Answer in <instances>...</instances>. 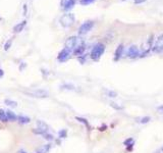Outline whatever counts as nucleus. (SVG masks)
I'll return each mask as SVG.
<instances>
[{
  "label": "nucleus",
  "instance_id": "f257e3e1",
  "mask_svg": "<svg viewBox=\"0 0 163 153\" xmlns=\"http://www.w3.org/2000/svg\"><path fill=\"white\" fill-rule=\"evenodd\" d=\"M105 51V45L102 43H98L93 47L91 51V58L94 60H99Z\"/></svg>",
  "mask_w": 163,
  "mask_h": 153
},
{
  "label": "nucleus",
  "instance_id": "f03ea898",
  "mask_svg": "<svg viewBox=\"0 0 163 153\" xmlns=\"http://www.w3.org/2000/svg\"><path fill=\"white\" fill-rule=\"evenodd\" d=\"M75 17L72 13H65L63 15H61V17L59 19V23L62 25L63 28H69L75 23Z\"/></svg>",
  "mask_w": 163,
  "mask_h": 153
},
{
  "label": "nucleus",
  "instance_id": "7ed1b4c3",
  "mask_svg": "<svg viewBox=\"0 0 163 153\" xmlns=\"http://www.w3.org/2000/svg\"><path fill=\"white\" fill-rule=\"evenodd\" d=\"M82 42L79 41V39L75 36H71V37L67 38V40L65 41V47L64 48L68 49L70 52H73L75 49L81 44Z\"/></svg>",
  "mask_w": 163,
  "mask_h": 153
},
{
  "label": "nucleus",
  "instance_id": "20e7f679",
  "mask_svg": "<svg viewBox=\"0 0 163 153\" xmlns=\"http://www.w3.org/2000/svg\"><path fill=\"white\" fill-rule=\"evenodd\" d=\"M25 94L31 96V97H35V98H47L48 97V92L46 90L43 89H35V90H28V91H23Z\"/></svg>",
  "mask_w": 163,
  "mask_h": 153
},
{
  "label": "nucleus",
  "instance_id": "39448f33",
  "mask_svg": "<svg viewBox=\"0 0 163 153\" xmlns=\"http://www.w3.org/2000/svg\"><path fill=\"white\" fill-rule=\"evenodd\" d=\"M93 27H94L93 21H86L85 23H82L81 27L79 28V35L83 36V35L88 34V33L93 29Z\"/></svg>",
  "mask_w": 163,
  "mask_h": 153
},
{
  "label": "nucleus",
  "instance_id": "423d86ee",
  "mask_svg": "<svg viewBox=\"0 0 163 153\" xmlns=\"http://www.w3.org/2000/svg\"><path fill=\"white\" fill-rule=\"evenodd\" d=\"M153 51L156 53H160L163 51V34L157 38L156 42L153 46Z\"/></svg>",
  "mask_w": 163,
  "mask_h": 153
},
{
  "label": "nucleus",
  "instance_id": "0eeeda50",
  "mask_svg": "<svg viewBox=\"0 0 163 153\" xmlns=\"http://www.w3.org/2000/svg\"><path fill=\"white\" fill-rule=\"evenodd\" d=\"M70 53H71V52H70L68 49L66 48L62 49V50L59 52L58 56H57V59H58L60 62H64V61H66L68 58L70 57Z\"/></svg>",
  "mask_w": 163,
  "mask_h": 153
},
{
  "label": "nucleus",
  "instance_id": "6e6552de",
  "mask_svg": "<svg viewBox=\"0 0 163 153\" xmlns=\"http://www.w3.org/2000/svg\"><path fill=\"white\" fill-rule=\"evenodd\" d=\"M140 55V49L138 48L136 45H132L130 48L128 49V56L130 58H137Z\"/></svg>",
  "mask_w": 163,
  "mask_h": 153
},
{
  "label": "nucleus",
  "instance_id": "1a4fd4ad",
  "mask_svg": "<svg viewBox=\"0 0 163 153\" xmlns=\"http://www.w3.org/2000/svg\"><path fill=\"white\" fill-rule=\"evenodd\" d=\"M75 0H61V6L63 7V9L69 10L72 7L75 6Z\"/></svg>",
  "mask_w": 163,
  "mask_h": 153
},
{
  "label": "nucleus",
  "instance_id": "9d476101",
  "mask_svg": "<svg viewBox=\"0 0 163 153\" xmlns=\"http://www.w3.org/2000/svg\"><path fill=\"white\" fill-rule=\"evenodd\" d=\"M37 129H39L44 133H47L49 131V125L43 121H37Z\"/></svg>",
  "mask_w": 163,
  "mask_h": 153
},
{
  "label": "nucleus",
  "instance_id": "9b49d317",
  "mask_svg": "<svg viewBox=\"0 0 163 153\" xmlns=\"http://www.w3.org/2000/svg\"><path fill=\"white\" fill-rule=\"evenodd\" d=\"M27 25V21H23L21 23H19L17 25H15L13 27V32L14 33H21L23 30V28L26 27Z\"/></svg>",
  "mask_w": 163,
  "mask_h": 153
},
{
  "label": "nucleus",
  "instance_id": "f8f14e48",
  "mask_svg": "<svg viewBox=\"0 0 163 153\" xmlns=\"http://www.w3.org/2000/svg\"><path fill=\"white\" fill-rule=\"evenodd\" d=\"M84 51H85V44L82 42L81 44L79 45V46L77 47V48L75 49V51H73V53H75V55H82V54L84 53Z\"/></svg>",
  "mask_w": 163,
  "mask_h": 153
},
{
  "label": "nucleus",
  "instance_id": "ddd939ff",
  "mask_svg": "<svg viewBox=\"0 0 163 153\" xmlns=\"http://www.w3.org/2000/svg\"><path fill=\"white\" fill-rule=\"evenodd\" d=\"M17 121H19V123H21V125H27V123H30L31 119H30V117H28V116L19 115V117H17Z\"/></svg>",
  "mask_w": 163,
  "mask_h": 153
},
{
  "label": "nucleus",
  "instance_id": "4468645a",
  "mask_svg": "<svg viewBox=\"0 0 163 153\" xmlns=\"http://www.w3.org/2000/svg\"><path fill=\"white\" fill-rule=\"evenodd\" d=\"M6 116H7L8 121H15L16 119H17V116H16L12 111H10V110H7L6 111Z\"/></svg>",
  "mask_w": 163,
  "mask_h": 153
},
{
  "label": "nucleus",
  "instance_id": "2eb2a0df",
  "mask_svg": "<svg viewBox=\"0 0 163 153\" xmlns=\"http://www.w3.org/2000/svg\"><path fill=\"white\" fill-rule=\"evenodd\" d=\"M122 51H124V46H122V45H119V46L117 47L116 51H115V60H118L119 58L121 57Z\"/></svg>",
  "mask_w": 163,
  "mask_h": 153
},
{
  "label": "nucleus",
  "instance_id": "dca6fc26",
  "mask_svg": "<svg viewBox=\"0 0 163 153\" xmlns=\"http://www.w3.org/2000/svg\"><path fill=\"white\" fill-rule=\"evenodd\" d=\"M4 103L7 105V106L13 107V108H15V107H17V102H16V101H14V100L5 99V100H4Z\"/></svg>",
  "mask_w": 163,
  "mask_h": 153
},
{
  "label": "nucleus",
  "instance_id": "f3484780",
  "mask_svg": "<svg viewBox=\"0 0 163 153\" xmlns=\"http://www.w3.org/2000/svg\"><path fill=\"white\" fill-rule=\"evenodd\" d=\"M51 148V144H46V145H43V147L39 149V152L38 153H47Z\"/></svg>",
  "mask_w": 163,
  "mask_h": 153
},
{
  "label": "nucleus",
  "instance_id": "a211bd4d",
  "mask_svg": "<svg viewBox=\"0 0 163 153\" xmlns=\"http://www.w3.org/2000/svg\"><path fill=\"white\" fill-rule=\"evenodd\" d=\"M0 121H3V123H7L8 121L6 116V111H4L3 109H0Z\"/></svg>",
  "mask_w": 163,
  "mask_h": 153
},
{
  "label": "nucleus",
  "instance_id": "6ab92c4d",
  "mask_svg": "<svg viewBox=\"0 0 163 153\" xmlns=\"http://www.w3.org/2000/svg\"><path fill=\"white\" fill-rule=\"evenodd\" d=\"M11 44H12V39L7 40V42L5 43V45H4V50H5V51L9 50V48H10V46H11Z\"/></svg>",
  "mask_w": 163,
  "mask_h": 153
},
{
  "label": "nucleus",
  "instance_id": "aec40b11",
  "mask_svg": "<svg viewBox=\"0 0 163 153\" xmlns=\"http://www.w3.org/2000/svg\"><path fill=\"white\" fill-rule=\"evenodd\" d=\"M43 137H44V139L48 140V141H52V140H53V136L48 134V133H45V134L43 135Z\"/></svg>",
  "mask_w": 163,
  "mask_h": 153
},
{
  "label": "nucleus",
  "instance_id": "412c9836",
  "mask_svg": "<svg viewBox=\"0 0 163 153\" xmlns=\"http://www.w3.org/2000/svg\"><path fill=\"white\" fill-rule=\"evenodd\" d=\"M150 119H151V118H150L149 116H145V117H142V118H141L140 123H149Z\"/></svg>",
  "mask_w": 163,
  "mask_h": 153
},
{
  "label": "nucleus",
  "instance_id": "4be33fe9",
  "mask_svg": "<svg viewBox=\"0 0 163 153\" xmlns=\"http://www.w3.org/2000/svg\"><path fill=\"white\" fill-rule=\"evenodd\" d=\"M93 1H95V0H81V4L87 5V4H90V3H92Z\"/></svg>",
  "mask_w": 163,
  "mask_h": 153
},
{
  "label": "nucleus",
  "instance_id": "5701e85b",
  "mask_svg": "<svg viewBox=\"0 0 163 153\" xmlns=\"http://www.w3.org/2000/svg\"><path fill=\"white\" fill-rule=\"evenodd\" d=\"M65 136H66V131L65 130H62V131L59 132V137L60 138H64Z\"/></svg>",
  "mask_w": 163,
  "mask_h": 153
},
{
  "label": "nucleus",
  "instance_id": "b1692460",
  "mask_svg": "<svg viewBox=\"0 0 163 153\" xmlns=\"http://www.w3.org/2000/svg\"><path fill=\"white\" fill-rule=\"evenodd\" d=\"M107 95L109 96V97H115V96H116V93H115V92H111V91H109V92L107 93Z\"/></svg>",
  "mask_w": 163,
  "mask_h": 153
},
{
  "label": "nucleus",
  "instance_id": "393cba45",
  "mask_svg": "<svg viewBox=\"0 0 163 153\" xmlns=\"http://www.w3.org/2000/svg\"><path fill=\"white\" fill-rule=\"evenodd\" d=\"M27 12H28V5L23 4V15H27Z\"/></svg>",
  "mask_w": 163,
  "mask_h": 153
},
{
  "label": "nucleus",
  "instance_id": "a878e982",
  "mask_svg": "<svg viewBox=\"0 0 163 153\" xmlns=\"http://www.w3.org/2000/svg\"><path fill=\"white\" fill-rule=\"evenodd\" d=\"M146 0H135L136 4H141V3H144Z\"/></svg>",
  "mask_w": 163,
  "mask_h": 153
},
{
  "label": "nucleus",
  "instance_id": "bb28decb",
  "mask_svg": "<svg viewBox=\"0 0 163 153\" xmlns=\"http://www.w3.org/2000/svg\"><path fill=\"white\" fill-rule=\"evenodd\" d=\"M157 110H158L159 113H163V105H161V106H159L158 108H157Z\"/></svg>",
  "mask_w": 163,
  "mask_h": 153
},
{
  "label": "nucleus",
  "instance_id": "cd10ccee",
  "mask_svg": "<svg viewBox=\"0 0 163 153\" xmlns=\"http://www.w3.org/2000/svg\"><path fill=\"white\" fill-rule=\"evenodd\" d=\"M16 153H27V152H26L25 150H19Z\"/></svg>",
  "mask_w": 163,
  "mask_h": 153
},
{
  "label": "nucleus",
  "instance_id": "c85d7f7f",
  "mask_svg": "<svg viewBox=\"0 0 163 153\" xmlns=\"http://www.w3.org/2000/svg\"><path fill=\"white\" fill-rule=\"evenodd\" d=\"M3 76V70H0V76Z\"/></svg>",
  "mask_w": 163,
  "mask_h": 153
},
{
  "label": "nucleus",
  "instance_id": "c756f323",
  "mask_svg": "<svg viewBox=\"0 0 163 153\" xmlns=\"http://www.w3.org/2000/svg\"><path fill=\"white\" fill-rule=\"evenodd\" d=\"M162 150H163V148H162Z\"/></svg>",
  "mask_w": 163,
  "mask_h": 153
}]
</instances>
